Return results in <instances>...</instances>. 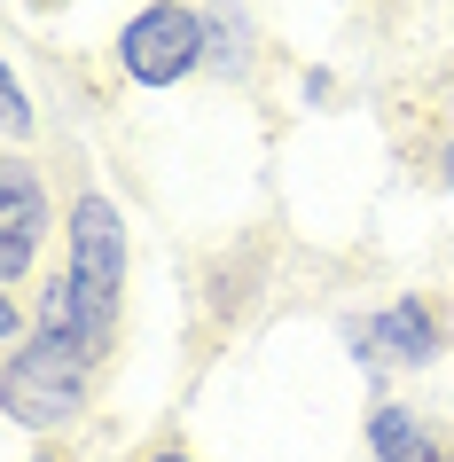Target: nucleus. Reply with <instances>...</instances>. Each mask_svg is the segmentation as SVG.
Instances as JSON below:
<instances>
[{
	"mask_svg": "<svg viewBox=\"0 0 454 462\" xmlns=\"http://www.w3.org/2000/svg\"><path fill=\"white\" fill-rule=\"evenodd\" d=\"M204 32H212V63H204V79L243 87V79L259 71V24H251L243 0H204Z\"/></svg>",
	"mask_w": 454,
	"mask_h": 462,
	"instance_id": "nucleus-7",
	"label": "nucleus"
},
{
	"mask_svg": "<svg viewBox=\"0 0 454 462\" xmlns=\"http://www.w3.org/2000/svg\"><path fill=\"white\" fill-rule=\"evenodd\" d=\"M447 462H454V455H447Z\"/></svg>",
	"mask_w": 454,
	"mask_h": 462,
	"instance_id": "nucleus-13",
	"label": "nucleus"
},
{
	"mask_svg": "<svg viewBox=\"0 0 454 462\" xmlns=\"http://www.w3.org/2000/svg\"><path fill=\"white\" fill-rule=\"evenodd\" d=\"M298 102H306V110H329V102H337V71H329V63H313V71L298 79Z\"/></svg>",
	"mask_w": 454,
	"mask_h": 462,
	"instance_id": "nucleus-9",
	"label": "nucleus"
},
{
	"mask_svg": "<svg viewBox=\"0 0 454 462\" xmlns=\"http://www.w3.org/2000/svg\"><path fill=\"white\" fill-rule=\"evenodd\" d=\"M110 55H118V79H125V87H142V95H172L181 79H204V63H212L204 8H196V0H142V8L118 24Z\"/></svg>",
	"mask_w": 454,
	"mask_h": 462,
	"instance_id": "nucleus-3",
	"label": "nucleus"
},
{
	"mask_svg": "<svg viewBox=\"0 0 454 462\" xmlns=\"http://www.w3.org/2000/svg\"><path fill=\"white\" fill-rule=\"evenodd\" d=\"M345 353L368 376V392L384 376H423V368L447 361V314L423 291H400V298H384L376 314H345Z\"/></svg>",
	"mask_w": 454,
	"mask_h": 462,
	"instance_id": "nucleus-4",
	"label": "nucleus"
},
{
	"mask_svg": "<svg viewBox=\"0 0 454 462\" xmlns=\"http://www.w3.org/2000/svg\"><path fill=\"white\" fill-rule=\"evenodd\" d=\"M431 180H439V189L454 196V134H447V142H439V149H431Z\"/></svg>",
	"mask_w": 454,
	"mask_h": 462,
	"instance_id": "nucleus-10",
	"label": "nucleus"
},
{
	"mask_svg": "<svg viewBox=\"0 0 454 462\" xmlns=\"http://www.w3.org/2000/svg\"><path fill=\"white\" fill-rule=\"evenodd\" d=\"M142 462H196V455H189V447H149Z\"/></svg>",
	"mask_w": 454,
	"mask_h": 462,
	"instance_id": "nucleus-11",
	"label": "nucleus"
},
{
	"mask_svg": "<svg viewBox=\"0 0 454 462\" xmlns=\"http://www.w3.org/2000/svg\"><path fill=\"white\" fill-rule=\"evenodd\" d=\"M360 439H368V462H447L431 415H415L407 400H368L360 415Z\"/></svg>",
	"mask_w": 454,
	"mask_h": 462,
	"instance_id": "nucleus-6",
	"label": "nucleus"
},
{
	"mask_svg": "<svg viewBox=\"0 0 454 462\" xmlns=\"http://www.w3.org/2000/svg\"><path fill=\"white\" fill-rule=\"evenodd\" d=\"M125 212L110 189H79L63 204V267L48 274V291L32 306V329L55 345H71L87 368H102L118 353V321H125Z\"/></svg>",
	"mask_w": 454,
	"mask_h": 462,
	"instance_id": "nucleus-1",
	"label": "nucleus"
},
{
	"mask_svg": "<svg viewBox=\"0 0 454 462\" xmlns=\"http://www.w3.org/2000/svg\"><path fill=\"white\" fill-rule=\"evenodd\" d=\"M95 376L102 368H87L71 345L32 329L24 345L0 353V415L16 431H71L79 415H87V400H95Z\"/></svg>",
	"mask_w": 454,
	"mask_h": 462,
	"instance_id": "nucleus-2",
	"label": "nucleus"
},
{
	"mask_svg": "<svg viewBox=\"0 0 454 462\" xmlns=\"http://www.w3.org/2000/svg\"><path fill=\"white\" fill-rule=\"evenodd\" d=\"M48 227H55L48 180H40V165H32L24 149H8V157H0V291H8V298L32 282Z\"/></svg>",
	"mask_w": 454,
	"mask_h": 462,
	"instance_id": "nucleus-5",
	"label": "nucleus"
},
{
	"mask_svg": "<svg viewBox=\"0 0 454 462\" xmlns=\"http://www.w3.org/2000/svg\"><path fill=\"white\" fill-rule=\"evenodd\" d=\"M24 462H71V455H24Z\"/></svg>",
	"mask_w": 454,
	"mask_h": 462,
	"instance_id": "nucleus-12",
	"label": "nucleus"
},
{
	"mask_svg": "<svg viewBox=\"0 0 454 462\" xmlns=\"http://www.w3.org/2000/svg\"><path fill=\"white\" fill-rule=\"evenodd\" d=\"M0 134H8V149L32 134V87H24L16 63H0Z\"/></svg>",
	"mask_w": 454,
	"mask_h": 462,
	"instance_id": "nucleus-8",
	"label": "nucleus"
}]
</instances>
